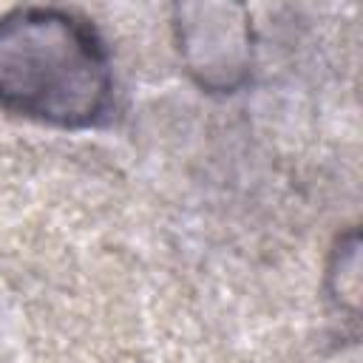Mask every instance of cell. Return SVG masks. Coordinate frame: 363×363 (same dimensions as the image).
I'll return each mask as SVG.
<instances>
[{
    "instance_id": "cell-1",
    "label": "cell",
    "mask_w": 363,
    "mask_h": 363,
    "mask_svg": "<svg viewBox=\"0 0 363 363\" xmlns=\"http://www.w3.org/2000/svg\"><path fill=\"white\" fill-rule=\"evenodd\" d=\"M113 79L94 28L65 11L17 9L0 20V105L23 116L85 128L111 102Z\"/></svg>"
}]
</instances>
